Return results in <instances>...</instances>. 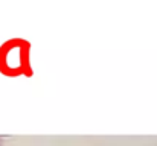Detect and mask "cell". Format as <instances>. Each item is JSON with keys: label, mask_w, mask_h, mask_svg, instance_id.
<instances>
[{"label": "cell", "mask_w": 157, "mask_h": 146, "mask_svg": "<svg viewBox=\"0 0 157 146\" xmlns=\"http://www.w3.org/2000/svg\"><path fill=\"white\" fill-rule=\"evenodd\" d=\"M0 146H5V143H3V139L0 137Z\"/></svg>", "instance_id": "obj_2"}, {"label": "cell", "mask_w": 157, "mask_h": 146, "mask_svg": "<svg viewBox=\"0 0 157 146\" xmlns=\"http://www.w3.org/2000/svg\"><path fill=\"white\" fill-rule=\"evenodd\" d=\"M29 43L20 38L9 40L0 46V72L5 76L32 75L29 66Z\"/></svg>", "instance_id": "obj_1"}]
</instances>
